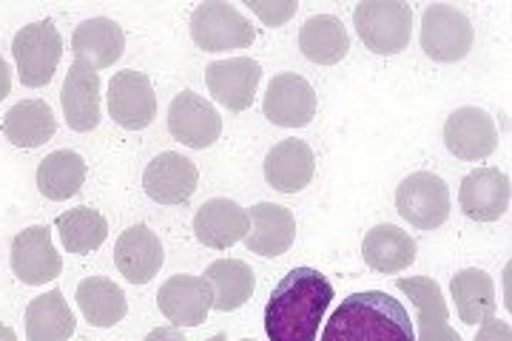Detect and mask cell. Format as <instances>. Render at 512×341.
I'll use <instances>...</instances> for the list:
<instances>
[{"instance_id":"6da1fadb","label":"cell","mask_w":512,"mask_h":341,"mask_svg":"<svg viewBox=\"0 0 512 341\" xmlns=\"http://www.w3.org/2000/svg\"><path fill=\"white\" fill-rule=\"evenodd\" d=\"M333 302V285L325 273L293 268L265 305V333L271 341H316L319 324Z\"/></svg>"},{"instance_id":"7a4b0ae2","label":"cell","mask_w":512,"mask_h":341,"mask_svg":"<svg viewBox=\"0 0 512 341\" xmlns=\"http://www.w3.org/2000/svg\"><path fill=\"white\" fill-rule=\"evenodd\" d=\"M319 341H416V327L399 299L365 290L333 310Z\"/></svg>"},{"instance_id":"3957f363","label":"cell","mask_w":512,"mask_h":341,"mask_svg":"<svg viewBox=\"0 0 512 341\" xmlns=\"http://www.w3.org/2000/svg\"><path fill=\"white\" fill-rule=\"evenodd\" d=\"M353 26L373 54H402L413 35V9L402 0H365L353 9Z\"/></svg>"},{"instance_id":"277c9868","label":"cell","mask_w":512,"mask_h":341,"mask_svg":"<svg viewBox=\"0 0 512 341\" xmlns=\"http://www.w3.org/2000/svg\"><path fill=\"white\" fill-rule=\"evenodd\" d=\"M12 57L18 66V77L29 89H43L52 83L60 57H63V37L52 20H37L23 26L12 40Z\"/></svg>"},{"instance_id":"5b68a950","label":"cell","mask_w":512,"mask_h":341,"mask_svg":"<svg viewBox=\"0 0 512 341\" xmlns=\"http://www.w3.org/2000/svg\"><path fill=\"white\" fill-rule=\"evenodd\" d=\"M191 37L202 52L217 54L228 49H248L256 40V29L234 3L205 0L191 15Z\"/></svg>"},{"instance_id":"8992f818","label":"cell","mask_w":512,"mask_h":341,"mask_svg":"<svg viewBox=\"0 0 512 341\" xmlns=\"http://www.w3.org/2000/svg\"><path fill=\"white\" fill-rule=\"evenodd\" d=\"M476 43V29L464 12L447 3H433L421 15V52L436 63L464 60Z\"/></svg>"},{"instance_id":"52a82bcc","label":"cell","mask_w":512,"mask_h":341,"mask_svg":"<svg viewBox=\"0 0 512 341\" xmlns=\"http://www.w3.org/2000/svg\"><path fill=\"white\" fill-rule=\"evenodd\" d=\"M396 211L413 228L436 231L450 216V188L436 174L416 171V174H410V177H404L399 182V188H396Z\"/></svg>"},{"instance_id":"ba28073f","label":"cell","mask_w":512,"mask_h":341,"mask_svg":"<svg viewBox=\"0 0 512 341\" xmlns=\"http://www.w3.org/2000/svg\"><path fill=\"white\" fill-rule=\"evenodd\" d=\"M168 134L194 151L211 148L222 134L220 111L200 94L180 91L168 106Z\"/></svg>"},{"instance_id":"9c48e42d","label":"cell","mask_w":512,"mask_h":341,"mask_svg":"<svg viewBox=\"0 0 512 341\" xmlns=\"http://www.w3.org/2000/svg\"><path fill=\"white\" fill-rule=\"evenodd\" d=\"M12 273L18 276L23 285H46L55 282L63 273V256L57 253L52 242V228L46 225H32L23 228L15 242H12Z\"/></svg>"},{"instance_id":"30bf717a","label":"cell","mask_w":512,"mask_h":341,"mask_svg":"<svg viewBox=\"0 0 512 341\" xmlns=\"http://www.w3.org/2000/svg\"><path fill=\"white\" fill-rule=\"evenodd\" d=\"M109 114L126 131H143L157 117V91L143 72H117L109 83Z\"/></svg>"},{"instance_id":"8fae6325","label":"cell","mask_w":512,"mask_h":341,"mask_svg":"<svg viewBox=\"0 0 512 341\" xmlns=\"http://www.w3.org/2000/svg\"><path fill=\"white\" fill-rule=\"evenodd\" d=\"M157 307L171 327H200L214 310V288L205 276H171L160 285Z\"/></svg>"},{"instance_id":"7c38bea8","label":"cell","mask_w":512,"mask_h":341,"mask_svg":"<svg viewBox=\"0 0 512 341\" xmlns=\"http://www.w3.org/2000/svg\"><path fill=\"white\" fill-rule=\"evenodd\" d=\"M262 114L279 128H305L316 117V91L302 74H276L265 91Z\"/></svg>"},{"instance_id":"4fadbf2b","label":"cell","mask_w":512,"mask_h":341,"mask_svg":"<svg viewBox=\"0 0 512 341\" xmlns=\"http://www.w3.org/2000/svg\"><path fill=\"white\" fill-rule=\"evenodd\" d=\"M444 145L456 160H487L498 148L493 117L478 106L456 108L444 123Z\"/></svg>"},{"instance_id":"5bb4252c","label":"cell","mask_w":512,"mask_h":341,"mask_svg":"<svg viewBox=\"0 0 512 341\" xmlns=\"http://www.w3.org/2000/svg\"><path fill=\"white\" fill-rule=\"evenodd\" d=\"M197 185H200L197 165L177 151H163L160 157H154L143 174V188H146L148 199H154L160 205H185L194 197Z\"/></svg>"},{"instance_id":"9a60e30c","label":"cell","mask_w":512,"mask_h":341,"mask_svg":"<svg viewBox=\"0 0 512 341\" xmlns=\"http://www.w3.org/2000/svg\"><path fill=\"white\" fill-rule=\"evenodd\" d=\"M259 80H262V69L251 57L217 60L205 69V86L211 91V97L234 114L251 108Z\"/></svg>"},{"instance_id":"2e32d148","label":"cell","mask_w":512,"mask_h":341,"mask_svg":"<svg viewBox=\"0 0 512 341\" xmlns=\"http://www.w3.org/2000/svg\"><path fill=\"white\" fill-rule=\"evenodd\" d=\"M510 177L498 168H478L461 180L458 205L473 222H495L510 211Z\"/></svg>"},{"instance_id":"e0dca14e","label":"cell","mask_w":512,"mask_h":341,"mask_svg":"<svg viewBox=\"0 0 512 341\" xmlns=\"http://www.w3.org/2000/svg\"><path fill=\"white\" fill-rule=\"evenodd\" d=\"M251 231L248 208H242L234 199H208L194 216V236L197 242L211 251H225L242 242Z\"/></svg>"},{"instance_id":"ac0fdd59","label":"cell","mask_w":512,"mask_h":341,"mask_svg":"<svg viewBox=\"0 0 512 341\" xmlns=\"http://www.w3.org/2000/svg\"><path fill=\"white\" fill-rule=\"evenodd\" d=\"M165 262V251L160 236L146 225L126 228L114 245V265L131 285H148Z\"/></svg>"},{"instance_id":"d6986e66","label":"cell","mask_w":512,"mask_h":341,"mask_svg":"<svg viewBox=\"0 0 512 341\" xmlns=\"http://www.w3.org/2000/svg\"><path fill=\"white\" fill-rule=\"evenodd\" d=\"M396 288L410 296L419 313V336L416 341H461L456 330L450 327V313L441 285L430 276H404L396 279Z\"/></svg>"},{"instance_id":"ffe728a7","label":"cell","mask_w":512,"mask_h":341,"mask_svg":"<svg viewBox=\"0 0 512 341\" xmlns=\"http://www.w3.org/2000/svg\"><path fill=\"white\" fill-rule=\"evenodd\" d=\"M316 157L305 140H282L265 157V182L279 194H299L311 185Z\"/></svg>"},{"instance_id":"44dd1931","label":"cell","mask_w":512,"mask_h":341,"mask_svg":"<svg viewBox=\"0 0 512 341\" xmlns=\"http://www.w3.org/2000/svg\"><path fill=\"white\" fill-rule=\"evenodd\" d=\"M126 49V35L120 29V23H114L111 18H92L83 20L72 35V52L74 63L100 72L114 66Z\"/></svg>"},{"instance_id":"7402d4cb","label":"cell","mask_w":512,"mask_h":341,"mask_svg":"<svg viewBox=\"0 0 512 341\" xmlns=\"http://www.w3.org/2000/svg\"><path fill=\"white\" fill-rule=\"evenodd\" d=\"M248 216H251V231L242 239L248 251L265 259L291 251L293 239H296V219L285 205L259 202V205H251Z\"/></svg>"},{"instance_id":"603a6c76","label":"cell","mask_w":512,"mask_h":341,"mask_svg":"<svg viewBox=\"0 0 512 341\" xmlns=\"http://www.w3.org/2000/svg\"><path fill=\"white\" fill-rule=\"evenodd\" d=\"M100 74L72 63V69L66 74V83L60 91V103H63V114L72 131H94L100 126Z\"/></svg>"},{"instance_id":"cb8c5ba5","label":"cell","mask_w":512,"mask_h":341,"mask_svg":"<svg viewBox=\"0 0 512 341\" xmlns=\"http://www.w3.org/2000/svg\"><path fill=\"white\" fill-rule=\"evenodd\" d=\"M450 293L456 302L458 319L470 327L495 319L498 299H495V282L490 273L478 268H467L450 279Z\"/></svg>"},{"instance_id":"d4e9b609","label":"cell","mask_w":512,"mask_h":341,"mask_svg":"<svg viewBox=\"0 0 512 341\" xmlns=\"http://www.w3.org/2000/svg\"><path fill=\"white\" fill-rule=\"evenodd\" d=\"M362 256L376 273H399L416 262V239L396 225H376L362 239Z\"/></svg>"},{"instance_id":"484cf974","label":"cell","mask_w":512,"mask_h":341,"mask_svg":"<svg viewBox=\"0 0 512 341\" xmlns=\"http://www.w3.org/2000/svg\"><path fill=\"white\" fill-rule=\"evenodd\" d=\"M74 327L77 319L60 290H46L26 307V341H69Z\"/></svg>"},{"instance_id":"4316f807","label":"cell","mask_w":512,"mask_h":341,"mask_svg":"<svg viewBox=\"0 0 512 341\" xmlns=\"http://www.w3.org/2000/svg\"><path fill=\"white\" fill-rule=\"evenodd\" d=\"M299 52L316 66H336L350 52V35L345 23L333 15H313L299 29Z\"/></svg>"},{"instance_id":"83f0119b","label":"cell","mask_w":512,"mask_h":341,"mask_svg":"<svg viewBox=\"0 0 512 341\" xmlns=\"http://www.w3.org/2000/svg\"><path fill=\"white\" fill-rule=\"evenodd\" d=\"M55 131V111L43 100H20L3 117V137L18 148H40L55 137Z\"/></svg>"},{"instance_id":"f1b7e54d","label":"cell","mask_w":512,"mask_h":341,"mask_svg":"<svg viewBox=\"0 0 512 341\" xmlns=\"http://www.w3.org/2000/svg\"><path fill=\"white\" fill-rule=\"evenodd\" d=\"M86 182V160L77 151H52L37 165V191L52 202L74 197Z\"/></svg>"},{"instance_id":"f546056e","label":"cell","mask_w":512,"mask_h":341,"mask_svg":"<svg viewBox=\"0 0 512 341\" xmlns=\"http://www.w3.org/2000/svg\"><path fill=\"white\" fill-rule=\"evenodd\" d=\"M77 305L83 310L86 322L94 327H114L128 313L126 293L106 276H89L77 285Z\"/></svg>"},{"instance_id":"4dcf8cb0","label":"cell","mask_w":512,"mask_h":341,"mask_svg":"<svg viewBox=\"0 0 512 341\" xmlns=\"http://www.w3.org/2000/svg\"><path fill=\"white\" fill-rule=\"evenodd\" d=\"M205 279L214 288V310L231 313L239 310L251 299L256 288L254 270L248 268L242 259H217L205 270Z\"/></svg>"},{"instance_id":"1f68e13d","label":"cell","mask_w":512,"mask_h":341,"mask_svg":"<svg viewBox=\"0 0 512 341\" xmlns=\"http://www.w3.org/2000/svg\"><path fill=\"white\" fill-rule=\"evenodd\" d=\"M60 242L69 253H92L109 239V222L94 208H72L57 216L55 222Z\"/></svg>"},{"instance_id":"d6a6232c","label":"cell","mask_w":512,"mask_h":341,"mask_svg":"<svg viewBox=\"0 0 512 341\" xmlns=\"http://www.w3.org/2000/svg\"><path fill=\"white\" fill-rule=\"evenodd\" d=\"M245 6H248L265 26H282V23L291 20V15H296V3H293V0H288V3H279V0H274V3H254V0H245Z\"/></svg>"},{"instance_id":"836d02e7","label":"cell","mask_w":512,"mask_h":341,"mask_svg":"<svg viewBox=\"0 0 512 341\" xmlns=\"http://www.w3.org/2000/svg\"><path fill=\"white\" fill-rule=\"evenodd\" d=\"M476 341H512V327L504 319H490L478 330Z\"/></svg>"},{"instance_id":"e575fe53","label":"cell","mask_w":512,"mask_h":341,"mask_svg":"<svg viewBox=\"0 0 512 341\" xmlns=\"http://www.w3.org/2000/svg\"><path fill=\"white\" fill-rule=\"evenodd\" d=\"M143 341H185V336L180 327H157Z\"/></svg>"},{"instance_id":"d590c367","label":"cell","mask_w":512,"mask_h":341,"mask_svg":"<svg viewBox=\"0 0 512 341\" xmlns=\"http://www.w3.org/2000/svg\"><path fill=\"white\" fill-rule=\"evenodd\" d=\"M9 91H12V69H9V63L0 57V100H6Z\"/></svg>"},{"instance_id":"8d00e7d4","label":"cell","mask_w":512,"mask_h":341,"mask_svg":"<svg viewBox=\"0 0 512 341\" xmlns=\"http://www.w3.org/2000/svg\"><path fill=\"white\" fill-rule=\"evenodd\" d=\"M0 341H18L15 330H12L9 324H0Z\"/></svg>"},{"instance_id":"74e56055","label":"cell","mask_w":512,"mask_h":341,"mask_svg":"<svg viewBox=\"0 0 512 341\" xmlns=\"http://www.w3.org/2000/svg\"><path fill=\"white\" fill-rule=\"evenodd\" d=\"M208 341H228V336H225V333H217V336H211Z\"/></svg>"},{"instance_id":"f35d334b","label":"cell","mask_w":512,"mask_h":341,"mask_svg":"<svg viewBox=\"0 0 512 341\" xmlns=\"http://www.w3.org/2000/svg\"><path fill=\"white\" fill-rule=\"evenodd\" d=\"M242 341H254V339H242Z\"/></svg>"}]
</instances>
